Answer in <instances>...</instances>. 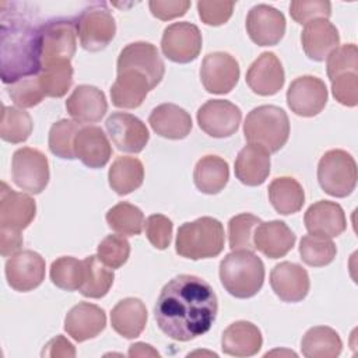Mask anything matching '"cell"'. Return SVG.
<instances>
[{
  "instance_id": "1",
  "label": "cell",
  "mask_w": 358,
  "mask_h": 358,
  "mask_svg": "<svg viewBox=\"0 0 358 358\" xmlns=\"http://www.w3.org/2000/svg\"><path fill=\"white\" fill-rule=\"evenodd\" d=\"M218 312L213 287L201 277L180 274L159 292L154 316L164 334L176 341H190L207 333Z\"/></svg>"
},
{
  "instance_id": "2",
  "label": "cell",
  "mask_w": 358,
  "mask_h": 358,
  "mask_svg": "<svg viewBox=\"0 0 358 358\" xmlns=\"http://www.w3.org/2000/svg\"><path fill=\"white\" fill-rule=\"evenodd\" d=\"M8 11L1 4V81L13 84L28 76L39 74L41 64V25H38L20 3H10Z\"/></svg>"
},
{
  "instance_id": "3",
  "label": "cell",
  "mask_w": 358,
  "mask_h": 358,
  "mask_svg": "<svg viewBox=\"0 0 358 358\" xmlns=\"http://www.w3.org/2000/svg\"><path fill=\"white\" fill-rule=\"evenodd\" d=\"M222 287L235 298L256 295L264 281V264L253 250H232L220 263Z\"/></svg>"
},
{
  "instance_id": "4",
  "label": "cell",
  "mask_w": 358,
  "mask_h": 358,
  "mask_svg": "<svg viewBox=\"0 0 358 358\" xmlns=\"http://www.w3.org/2000/svg\"><path fill=\"white\" fill-rule=\"evenodd\" d=\"M224 242L222 224L213 217H201L179 227L175 249L182 257L200 260L218 256Z\"/></svg>"
},
{
  "instance_id": "5",
  "label": "cell",
  "mask_w": 358,
  "mask_h": 358,
  "mask_svg": "<svg viewBox=\"0 0 358 358\" xmlns=\"http://www.w3.org/2000/svg\"><path fill=\"white\" fill-rule=\"evenodd\" d=\"M243 133L249 144L259 145L268 154L277 152L289 137V120L284 109L275 105H262L248 113Z\"/></svg>"
},
{
  "instance_id": "6",
  "label": "cell",
  "mask_w": 358,
  "mask_h": 358,
  "mask_svg": "<svg viewBox=\"0 0 358 358\" xmlns=\"http://www.w3.org/2000/svg\"><path fill=\"white\" fill-rule=\"evenodd\" d=\"M320 187L333 197H347L357 185V164L344 150H330L323 154L317 165Z\"/></svg>"
},
{
  "instance_id": "7",
  "label": "cell",
  "mask_w": 358,
  "mask_h": 358,
  "mask_svg": "<svg viewBox=\"0 0 358 358\" xmlns=\"http://www.w3.org/2000/svg\"><path fill=\"white\" fill-rule=\"evenodd\" d=\"M81 46L88 52L105 49L116 34L115 18L106 3H94L85 7L76 21Z\"/></svg>"
},
{
  "instance_id": "8",
  "label": "cell",
  "mask_w": 358,
  "mask_h": 358,
  "mask_svg": "<svg viewBox=\"0 0 358 358\" xmlns=\"http://www.w3.org/2000/svg\"><path fill=\"white\" fill-rule=\"evenodd\" d=\"M77 27L73 20L55 18L41 25V64L71 60L77 48Z\"/></svg>"
},
{
  "instance_id": "9",
  "label": "cell",
  "mask_w": 358,
  "mask_h": 358,
  "mask_svg": "<svg viewBox=\"0 0 358 358\" xmlns=\"http://www.w3.org/2000/svg\"><path fill=\"white\" fill-rule=\"evenodd\" d=\"M11 172L14 183L31 194H39L49 182L48 158L36 148L17 150L13 155Z\"/></svg>"
},
{
  "instance_id": "10",
  "label": "cell",
  "mask_w": 358,
  "mask_h": 358,
  "mask_svg": "<svg viewBox=\"0 0 358 358\" xmlns=\"http://www.w3.org/2000/svg\"><path fill=\"white\" fill-rule=\"evenodd\" d=\"M239 63L227 52L208 53L200 67V80L210 94H228L239 80Z\"/></svg>"
},
{
  "instance_id": "11",
  "label": "cell",
  "mask_w": 358,
  "mask_h": 358,
  "mask_svg": "<svg viewBox=\"0 0 358 358\" xmlns=\"http://www.w3.org/2000/svg\"><path fill=\"white\" fill-rule=\"evenodd\" d=\"M201 34L192 22H175L164 29L162 53L175 63H190L200 55Z\"/></svg>"
},
{
  "instance_id": "12",
  "label": "cell",
  "mask_w": 358,
  "mask_h": 358,
  "mask_svg": "<svg viewBox=\"0 0 358 358\" xmlns=\"http://www.w3.org/2000/svg\"><path fill=\"white\" fill-rule=\"evenodd\" d=\"M287 103L298 116H316L327 103L326 84L315 76L298 77L287 90Z\"/></svg>"
},
{
  "instance_id": "13",
  "label": "cell",
  "mask_w": 358,
  "mask_h": 358,
  "mask_svg": "<svg viewBox=\"0 0 358 358\" xmlns=\"http://www.w3.org/2000/svg\"><path fill=\"white\" fill-rule=\"evenodd\" d=\"M241 119V109L225 99H210L197 110V123L200 129L215 138L235 134Z\"/></svg>"
},
{
  "instance_id": "14",
  "label": "cell",
  "mask_w": 358,
  "mask_h": 358,
  "mask_svg": "<svg viewBox=\"0 0 358 358\" xmlns=\"http://www.w3.org/2000/svg\"><path fill=\"white\" fill-rule=\"evenodd\" d=\"M123 70H137L143 73L154 90L165 74V64L152 43L133 42L123 48L117 57V73Z\"/></svg>"
},
{
  "instance_id": "15",
  "label": "cell",
  "mask_w": 358,
  "mask_h": 358,
  "mask_svg": "<svg viewBox=\"0 0 358 358\" xmlns=\"http://www.w3.org/2000/svg\"><path fill=\"white\" fill-rule=\"evenodd\" d=\"M106 131L117 150L137 154L144 150L150 140L148 129L134 115L115 112L105 122Z\"/></svg>"
},
{
  "instance_id": "16",
  "label": "cell",
  "mask_w": 358,
  "mask_h": 358,
  "mask_svg": "<svg viewBox=\"0 0 358 358\" xmlns=\"http://www.w3.org/2000/svg\"><path fill=\"white\" fill-rule=\"evenodd\" d=\"M6 278L15 291H32L45 280V259L34 250L17 252L6 263Z\"/></svg>"
},
{
  "instance_id": "17",
  "label": "cell",
  "mask_w": 358,
  "mask_h": 358,
  "mask_svg": "<svg viewBox=\"0 0 358 358\" xmlns=\"http://www.w3.org/2000/svg\"><path fill=\"white\" fill-rule=\"evenodd\" d=\"M246 31L256 45L274 46L285 34V17L271 6L257 4L248 13Z\"/></svg>"
},
{
  "instance_id": "18",
  "label": "cell",
  "mask_w": 358,
  "mask_h": 358,
  "mask_svg": "<svg viewBox=\"0 0 358 358\" xmlns=\"http://www.w3.org/2000/svg\"><path fill=\"white\" fill-rule=\"evenodd\" d=\"M285 81V74L280 59L273 52L262 53L246 71V84L262 96L277 94Z\"/></svg>"
},
{
  "instance_id": "19",
  "label": "cell",
  "mask_w": 358,
  "mask_h": 358,
  "mask_svg": "<svg viewBox=\"0 0 358 358\" xmlns=\"http://www.w3.org/2000/svg\"><path fill=\"white\" fill-rule=\"evenodd\" d=\"M35 200L25 194L14 192L6 182L0 189V228L21 231L25 229L35 218Z\"/></svg>"
},
{
  "instance_id": "20",
  "label": "cell",
  "mask_w": 358,
  "mask_h": 358,
  "mask_svg": "<svg viewBox=\"0 0 358 358\" xmlns=\"http://www.w3.org/2000/svg\"><path fill=\"white\" fill-rule=\"evenodd\" d=\"M270 285L274 294L284 302H299L309 292V275L306 270L291 262L275 264L270 273Z\"/></svg>"
},
{
  "instance_id": "21",
  "label": "cell",
  "mask_w": 358,
  "mask_h": 358,
  "mask_svg": "<svg viewBox=\"0 0 358 358\" xmlns=\"http://www.w3.org/2000/svg\"><path fill=\"white\" fill-rule=\"evenodd\" d=\"M303 222L310 235L329 239L341 235L347 228L344 210L340 204L329 200H320L309 206Z\"/></svg>"
},
{
  "instance_id": "22",
  "label": "cell",
  "mask_w": 358,
  "mask_h": 358,
  "mask_svg": "<svg viewBox=\"0 0 358 358\" xmlns=\"http://www.w3.org/2000/svg\"><path fill=\"white\" fill-rule=\"evenodd\" d=\"M74 152L85 166L98 169L110 159L112 147L101 127L83 126L74 138Z\"/></svg>"
},
{
  "instance_id": "23",
  "label": "cell",
  "mask_w": 358,
  "mask_h": 358,
  "mask_svg": "<svg viewBox=\"0 0 358 358\" xmlns=\"http://www.w3.org/2000/svg\"><path fill=\"white\" fill-rule=\"evenodd\" d=\"M106 326V315L102 308L80 302L73 306L64 319V330L78 343L96 337Z\"/></svg>"
},
{
  "instance_id": "24",
  "label": "cell",
  "mask_w": 358,
  "mask_h": 358,
  "mask_svg": "<svg viewBox=\"0 0 358 358\" xmlns=\"http://www.w3.org/2000/svg\"><path fill=\"white\" fill-rule=\"evenodd\" d=\"M301 43L309 59L323 62L338 48L340 35L337 28L329 20L317 18L305 24L301 34Z\"/></svg>"
},
{
  "instance_id": "25",
  "label": "cell",
  "mask_w": 358,
  "mask_h": 358,
  "mask_svg": "<svg viewBox=\"0 0 358 358\" xmlns=\"http://www.w3.org/2000/svg\"><path fill=\"white\" fill-rule=\"evenodd\" d=\"M69 115L78 123L99 122L108 110L105 94L94 85H78L66 101Z\"/></svg>"
},
{
  "instance_id": "26",
  "label": "cell",
  "mask_w": 358,
  "mask_h": 358,
  "mask_svg": "<svg viewBox=\"0 0 358 358\" xmlns=\"http://www.w3.org/2000/svg\"><path fill=\"white\" fill-rule=\"evenodd\" d=\"M295 234L284 221L260 222L253 232L255 249L270 259L285 256L295 243Z\"/></svg>"
},
{
  "instance_id": "27",
  "label": "cell",
  "mask_w": 358,
  "mask_h": 358,
  "mask_svg": "<svg viewBox=\"0 0 358 358\" xmlns=\"http://www.w3.org/2000/svg\"><path fill=\"white\" fill-rule=\"evenodd\" d=\"M151 129L161 137L169 140H182L192 130V117L175 103H162L152 109L148 117Z\"/></svg>"
},
{
  "instance_id": "28",
  "label": "cell",
  "mask_w": 358,
  "mask_h": 358,
  "mask_svg": "<svg viewBox=\"0 0 358 358\" xmlns=\"http://www.w3.org/2000/svg\"><path fill=\"white\" fill-rule=\"evenodd\" d=\"M151 90V84L143 73L137 70L119 71L116 81L110 87L112 103L123 109L138 108Z\"/></svg>"
},
{
  "instance_id": "29",
  "label": "cell",
  "mask_w": 358,
  "mask_h": 358,
  "mask_svg": "<svg viewBox=\"0 0 358 358\" xmlns=\"http://www.w3.org/2000/svg\"><path fill=\"white\" fill-rule=\"evenodd\" d=\"M263 337L256 324L238 320L229 324L221 338V348L232 357H252L262 348Z\"/></svg>"
},
{
  "instance_id": "30",
  "label": "cell",
  "mask_w": 358,
  "mask_h": 358,
  "mask_svg": "<svg viewBox=\"0 0 358 358\" xmlns=\"http://www.w3.org/2000/svg\"><path fill=\"white\" fill-rule=\"evenodd\" d=\"M270 165V154L259 145L249 144L235 159V176L246 186H259L267 179Z\"/></svg>"
},
{
  "instance_id": "31",
  "label": "cell",
  "mask_w": 358,
  "mask_h": 358,
  "mask_svg": "<svg viewBox=\"0 0 358 358\" xmlns=\"http://www.w3.org/2000/svg\"><path fill=\"white\" fill-rule=\"evenodd\" d=\"M147 309L138 298H124L119 301L110 312V324L113 330L126 337L136 338L145 329Z\"/></svg>"
},
{
  "instance_id": "32",
  "label": "cell",
  "mask_w": 358,
  "mask_h": 358,
  "mask_svg": "<svg viewBox=\"0 0 358 358\" xmlns=\"http://www.w3.org/2000/svg\"><path fill=\"white\" fill-rule=\"evenodd\" d=\"M229 179L228 162L218 155H206L194 166L193 180L196 187L206 194L220 193Z\"/></svg>"
},
{
  "instance_id": "33",
  "label": "cell",
  "mask_w": 358,
  "mask_h": 358,
  "mask_svg": "<svg viewBox=\"0 0 358 358\" xmlns=\"http://www.w3.org/2000/svg\"><path fill=\"white\" fill-rule=\"evenodd\" d=\"M268 200L274 210L282 215L298 213L305 203L301 183L291 176L275 178L268 185Z\"/></svg>"
},
{
  "instance_id": "34",
  "label": "cell",
  "mask_w": 358,
  "mask_h": 358,
  "mask_svg": "<svg viewBox=\"0 0 358 358\" xmlns=\"http://www.w3.org/2000/svg\"><path fill=\"white\" fill-rule=\"evenodd\" d=\"M108 180L117 194H129L143 185L144 166L136 157H117L109 168Z\"/></svg>"
},
{
  "instance_id": "35",
  "label": "cell",
  "mask_w": 358,
  "mask_h": 358,
  "mask_svg": "<svg viewBox=\"0 0 358 358\" xmlns=\"http://www.w3.org/2000/svg\"><path fill=\"white\" fill-rule=\"evenodd\" d=\"M341 348L343 343L338 333L327 326L310 327L301 341L302 354L308 358H336Z\"/></svg>"
},
{
  "instance_id": "36",
  "label": "cell",
  "mask_w": 358,
  "mask_h": 358,
  "mask_svg": "<svg viewBox=\"0 0 358 358\" xmlns=\"http://www.w3.org/2000/svg\"><path fill=\"white\" fill-rule=\"evenodd\" d=\"M84 281L80 287V292L87 298H102L105 296L115 280L113 270L105 266L98 256H88L84 260Z\"/></svg>"
},
{
  "instance_id": "37",
  "label": "cell",
  "mask_w": 358,
  "mask_h": 358,
  "mask_svg": "<svg viewBox=\"0 0 358 358\" xmlns=\"http://www.w3.org/2000/svg\"><path fill=\"white\" fill-rule=\"evenodd\" d=\"M38 80L45 96L62 98L73 83V66L69 60L53 62L42 66Z\"/></svg>"
},
{
  "instance_id": "38",
  "label": "cell",
  "mask_w": 358,
  "mask_h": 358,
  "mask_svg": "<svg viewBox=\"0 0 358 358\" xmlns=\"http://www.w3.org/2000/svg\"><path fill=\"white\" fill-rule=\"evenodd\" d=\"M106 222L110 229L120 235H140L144 227L143 211L127 201H120L106 213Z\"/></svg>"
},
{
  "instance_id": "39",
  "label": "cell",
  "mask_w": 358,
  "mask_h": 358,
  "mask_svg": "<svg viewBox=\"0 0 358 358\" xmlns=\"http://www.w3.org/2000/svg\"><path fill=\"white\" fill-rule=\"evenodd\" d=\"M34 123L28 112L24 109L3 106L0 136L4 141L18 144L24 143L32 133Z\"/></svg>"
},
{
  "instance_id": "40",
  "label": "cell",
  "mask_w": 358,
  "mask_h": 358,
  "mask_svg": "<svg viewBox=\"0 0 358 358\" xmlns=\"http://www.w3.org/2000/svg\"><path fill=\"white\" fill-rule=\"evenodd\" d=\"M84 262L71 256H62L50 266L52 282L64 291L80 289L84 281Z\"/></svg>"
},
{
  "instance_id": "41",
  "label": "cell",
  "mask_w": 358,
  "mask_h": 358,
  "mask_svg": "<svg viewBox=\"0 0 358 358\" xmlns=\"http://www.w3.org/2000/svg\"><path fill=\"white\" fill-rule=\"evenodd\" d=\"M83 123L62 119L52 124L49 130V150L59 158L74 159V138Z\"/></svg>"
},
{
  "instance_id": "42",
  "label": "cell",
  "mask_w": 358,
  "mask_h": 358,
  "mask_svg": "<svg viewBox=\"0 0 358 358\" xmlns=\"http://www.w3.org/2000/svg\"><path fill=\"white\" fill-rule=\"evenodd\" d=\"M336 245L329 239L317 235H305L299 242L301 259L312 267L330 264L336 257Z\"/></svg>"
},
{
  "instance_id": "43",
  "label": "cell",
  "mask_w": 358,
  "mask_h": 358,
  "mask_svg": "<svg viewBox=\"0 0 358 358\" xmlns=\"http://www.w3.org/2000/svg\"><path fill=\"white\" fill-rule=\"evenodd\" d=\"M260 222L259 217L249 213L232 217L228 222L229 248L232 250H253V232Z\"/></svg>"
},
{
  "instance_id": "44",
  "label": "cell",
  "mask_w": 358,
  "mask_h": 358,
  "mask_svg": "<svg viewBox=\"0 0 358 358\" xmlns=\"http://www.w3.org/2000/svg\"><path fill=\"white\" fill-rule=\"evenodd\" d=\"M96 256L109 268L122 267L130 255V243L122 235H108L101 241L96 249Z\"/></svg>"
},
{
  "instance_id": "45",
  "label": "cell",
  "mask_w": 358,
  "mask_h": 358,
  "mask_svg": "<svg viewBox=\"0 0 358 358\" xmlns=\"http://www.w3.org/2000/svg\"><path fill=\"white\" fill-rule=\"evenodd\" d=\"M8 96L11 98V101L22 108H32L38 103L42 102V99L45 98V94L41 88L38 76L29 77V78H21L13 84H10V87L7 88Z\"/></svg>"
},
{
  "instance_id": "46",
  "label": "cell",
  "mask_w": 358,
  "mask_h": 358,
  "mask_svg": "<svg viewBox=\"0 0 358 358\" xmlns=\"http://www.w3.org/2000/svg\"><path fill=\"white\" fill-rule=\"evenodd\" d=\"M358 70V49L355 43L338 46L327 56V76L334 78L344 73H357Z\"/></svg>"
},
{
  "instance_id": "47",
  "label": "cell",
  "mask_w": 358,
  "mask_h": 358,
  "mask_svg": "<svg viewBox=\"0 0 358 358\" xmlns=\"http://www.w3.org/2000/svg\"><path fill=\"white\" fill-rule=\"evenodd\" d=\"M289 14L298 24H308L317 18L327 20L331 14V4L324 0H294L289 4Z\"/></svg>"
},
{
  "instance_id": "48",
  "label": "cell",
  "mask_w": 358,
  "mask_h": 358,
  "mask_svg": "<svg viewBox=\"0 0 358 358\" xmlns=\"http://www.w3.org/2000/svg\"><path fill=\"white\" fill-rule=\"evenodd\" d=\"M172 221L162 214H152L145 220V235L150 243L159 250H164L169 246L172 239Z\"/></svg>"
},
{
  "instance_id": "49",
  "label": "cell",
  "mask_w": 358,
  "mask_h": 358,
  "mask_svg": "<svg viewBox=\"0 0 358 358\" xmlns=\"http://www.w3.org/2000/svg\"><path fill=\"white\" fill-rule=\"evenodd\" d=\"M234 1H207L201 0L197 3V11L200 20L206 25L218 27L225 24L234 11Z\"/></svg>"
},
{
  "instance_id": "50",
  "label": "cell",
  "mask_w": 358,
  "mask_h": 358,
  "mask_svg": "<svg viewBox=\"0 0 358 358\" xmlns=\"http://www.w3.org/2000/svg\"><path fill=\"white\" fill-rule=\"evenodd\" d=\"M331 81V91L336 101L344 106H355L358 103V74L344 73Z\"/></svg>"
},
{
  "instance_id": "51",
  "label": "cell",
  "mask_w": 358,
  "mask_h": 358,
  "mask_svg": "<svg viewBox=\"0 0 358 358\" xmlns=\"http://www.w3.org/2000/svg\"><path fill=\"white\" fill-rule=\"evenodd\" d=\"M150 10L154 17L168 21L176 17H182L190 7L187 0H151L148 3Z\"/></svg>"
},
{
  "instance_id": "52",
  "label": "cell",
  "mask_w": 358,
  "mask_h": 358,
  "mask_svg": "<svg viewBox=\"0 0 358 358\" xmlns=\"http://www.w3.org/2000/svg\"><path fill=\"white\" fill-rule=\"evenodd\" d=\"M22 236L21 231L0 228V253L1 256H13L15 255L20 248L22 246Z\"/></svg>"
},
{
  "instance_id": "53",
  "label": "cell",
  "mask_w": 358,
  "mask_h": 358,
  "mask_svg": "<svg viewBox=\"0 0 358 358\" xmlns=\"http://www.w3.org/2000/svg\"><path fill=\"white\" fill-rule=\"evenodd\" d=\"M76 355V350L74 345L64 338L63 336H56L55 338H52L43 348L42 351V357H52V358H57V357H74Z\"/></svg>"
},
{
  "instance_id": "54",
  "label": "cell",
  "mask_w": 358,
  "mask_h": 358,
  "mask_svg": "<svg viewBox=\"0 0 358 358\" xmlns=\"http://www.w3.org/2000/svg\"><path fill=\"white\" fill-rule=\"evenodd\" d=\"M129 357H159V354L145 343H136L130 345Z\"/></svg>"
}]
</instances>
